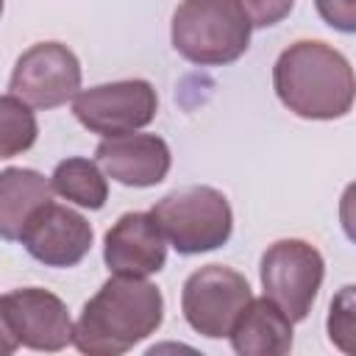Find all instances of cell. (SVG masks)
I'll list each match as a JSON object with an SVG mask.
<instances>
[{
	"label": "cell",
	"instance_id": "5",
	"mask_svg": "<svg viewBox=\"0 0 356 356\" xmlns=\"http://www.w3.org/2000/svg\"><path fill=\"white\" fill-rule=\"evenodd\" d=\"M261 286L292 323L309 317L314 298L323 284V256L314 245L303 239H278L261 256Z\"/></svg>",
	"mask_w": 356,
	"mask_h": 356
},
{
	"label": "cell",
	"instance_id": "7",
	"mask_svg": "<svg viewBox=\"0 0 356 356\" xmlns=\"http://www.w3.org/2000/svg\"><path fill=\"white\" fill-rule=\"evenodd\" d=\"M156 89L142 78L100 83L78 92L72 100V114L78 122L100 136H120L145 128L156 120Z\"/></svg>",
	"mask_w": 356,
	"mask_h": 356
},
{
	"label": "cell",
	"instance_id": "10",
	"mask_svg": "<svg viewBox=\"0 0 356 356\" xmlns=\"http://www.w3.org/2000/svg\"><path fill=\"white\" fill-rule=\"evenodd\" d=\"M103 259L114 275L147 278L164 267L167 239L150 211H128L108 228Z\"/></svg>",
	"mask_w": 356,
	"mask_h": 356
},
{
	"label": "cell",
	"instance_id": "3",
	"mask_svg": "<svg viewBox=\"0 0 356 356\" xmlns=\"http://www.w3.org/2000/svg\"><path fill=\"white\" fill-rule=\"evenodd\" d=\"M250 28L239 0H181L172 14V47L192 64L220 67L248 50Z\"/></svg>",
	"mask_w": 356,
	"mask_h": 356
},
{
	"label": "cell",
	"instance_id": "17",
	"mask_svg": "<svg viewBox=\"0 0 356 356\" xmlns=\"http://www.w3.org/2000/svg\"><path fill=\"white\" fill-rule=\"evenodd\" d=\"M328 337L345 353L356 350V325H353V286H342L331 300L328 312Z\"/></svg>",
	"mask_w": 356,
	"mask_h": 356
},
{
	"label": "cell",
	"instance_id": "13",
	"mask_svg": "<svg viewBox=\"0 0 356 356\" xmlns=\"http://www.w3.org/2000/svg\"><path fill=\"white\" fill-rule=\"evenodd\" d=\"M228 337L239 356H284L292 348V320L270 298H250Z\"/></svg>",
	"mask_w": 356,
	"mask_h": 356
},
{
	"label": "cell",
	"instance_id": "16",
	"mask_svg": "<svg viewBox=\"0 0 356 356\" xmlns=\"http://www.w3.org/2000/svg\"><path fill=\"white\" fill-rule=\"evenodd\" d=\"M36 134L39 125L31 106L14 95H0V159L25 153L36 142Z\"/></svg>",
	"mask_w": 356,
	"mask_h": 356
},
{
	"label": "cell",
	"instance_id": "15",
	"mask_svg": "<svg viewBox=\"0 0 356 356\" xmlns=\"http://www.w3.org/2000/svg\"><path fill=\"white\" fill-rule=\"evenodd\" d=\"M50 186L72 200L75 206L81 209H103L106 197H108V184H106V175L100 172V167L89 159H81V156H72V159H64L56 164L53 170V178H50Z\"/></svg>",
	"mask_w": 356,
	"mask_h": 356
},
{
	"label": "cell",
	"instance_id": "18",
	"mask_svg": "<svg viewBox=\"0 0 356 356\" xmlns=\"http://www.w3.org/2000/svg\"><path fill=\"white\" fill-rule=\"evenodd\" d=\"M253 28H270L278 25L295 6V0H239Z\"/></svg>",
	"mask_w": 356,
	"mask_h": 356
},
{
	"label": "cell",
	"instance_id": "8",
	"mask_svg": "<svg viewBox=\"0 0 356 356\" xmlns=\"http://www.w3.org/2000/svg\"><path fill=\"white\" fill-rule=\"evenodd\" d=\"M8 89L31 108L64 106L81 89V64L61 42L31 44L17 58Z\"/></svg>",
	"mask_w": 356,
	"mask_h": 356
},
{
	"label": "cell",
	"instance_id": "12",
	"mask_svg": "<svg viewBox=\"0 0 356 356\" xmlns=\"http://www.w3.org/2000/svg\"><path fill=\"white\" fill-rule=\"evenodd\" d=\"M19 345L31 350H61L72 342V320L58 295L25 286L6 295Z\"/></svg>",
	"mask_w": 356,
	"mask_h": 356
},
{
	"label": "cell",
	"instance_id": "9",
	"mask_svg": "<svg viewBox=\"0 0 356 356\" xmlns=\"http://www.w3.org/2000/svg\"><path fill=\"white\" fill-rule=\"evenodd\" d=\"M92 239L95 234L86 217L53 200L31 214L19 236L25 250L47 267H75L89 253Z\"/></svg>",
	"mask_w": 356,
	"mask_h": 356
},
{
	"label": "cell",
	"instance_id": "2",
	"mask_svg": "<svg viewBox=\"0 0 356 356\" xmlns=\"http://www.w3.org/2000/svg\"><path fill=\"white\" fill-rule=\"evenodd\" d=\"M273 83L278 100L306 120H339L353 106V70L325 42L289 44L273 67Z\"/></svg>",
	"mask_w": 356,
	"mask_h": 356
},
{
	"label": "cell",
	"instance_id": "6",
	"mask_svg": "<svg viewBox=\"0 0 356 356\" xmlns=\"http://www.w3.org/2000/svg\"><path fill=\"white\" fill-rule=\"evenodd\" d=\"M250 298V284L242 273L222 264H206L184 281L181 309L197 334L220 339L228 337L234 320Z\"/></svg>",
	"mask_w": 356,
	"mask_h": 356
},
{
	"label": "cell",
	"instance_id": "14",
	"mask_svg": "<svg viewBox=\"0 0 356 356\" xmlns=\"http://www.w3.org/2000/svg\"><path fill=\"white\" fill-rule=\"evenodd\" d=\"M53 195L50 181L28 167H8L0 172V239L19 242L31 214Z\"/></svg>",
	"mask_w": 356,
	"mask_h": 356
},
{
	"label": "cell",
	"instance_id": "1",
	"mask_svg": "<svg viewBox=\"0 0 356 356\" xmlns=\"http://www.w3.org/2000/svg\"><path fill=\"white\" fill-rule=\"evenodd\" d=\"M164 317V298L156 284L131 275L108 278L83 306L72 342L89 356H120L150 337Z\"/></svg>",
	"mask_w": 356,
	"mask_h": 356
},
{
	"label": "cell",
	"instance_id": "4",
	"mask_svg": "<svg viewBox=\"0 0 356 356\" xmlns=\"http://www.w3.org/2000/svg\"><path fill=\"white\" fill-rule=\"evenodd\" d=\"M150 217L161 228L164 239L184 256L217 250L228 242L234 214L222 192L214 186H184L164 195Z\"/></svg>",
	"mask_w": 356,
	"mask_h": 356
},
{
	"label": "cell",
	"instance_id": "11",
	"mask_svg": "<svg viewBox=\"0 0 356 356\" xmlns=\"http://www.w3.org/2000/svg\"><path fill=\"white\" fill-rule=\"evenodd\" d=\"M97 164L108 178L125 186H156L170 172V147L156 134H120L106 136L97 150Z\"/></svg>",
	"mask_w": 356,
	"mask_h": 356
},
{
	"label": "cell",
	"instance_id": "20",
	"mask_svg": "<svg viewBox=\"0 0 356 356\" xmlns=\"http://www.w3.org/2000/svg\"><path fill=\"white\" fill-rule=\"evenodd\" d=\"M17 348H19V337L11 323L8 300H6V295H0V356H11Z\"/></svg>",
	"mask_w": 356,
	"mask_h": 356
},
{
	"label": "cell",
	"instance_id": "19",
	"mask_svg": "<svg viewBox=\"0 0 356 356\" xmlns=\"http://www.w3.org/2000/svg\"><path fill=\"white\" fill-rule=\"evenodd\" d=\"M314 6L323 22H328L331 28L342 33L356 31V0H314Z\"/></svg>",
	"mask_w": 356,
	"mask_h": 356
},
{
	"label": "cell",
	"instance_id": "21",
	"mask_svg": "<svg viewBox=\"0 0 356 356\" xmlns=\"http://www.w3.org/2000/svg\"><path fill=\"white\" fill-rule=\"evenodd\" d=\"M0 14H3V0H0Z\"/></svg>",
	"mask_w": 356,
	"mask_h": 356
}]
</instances>
